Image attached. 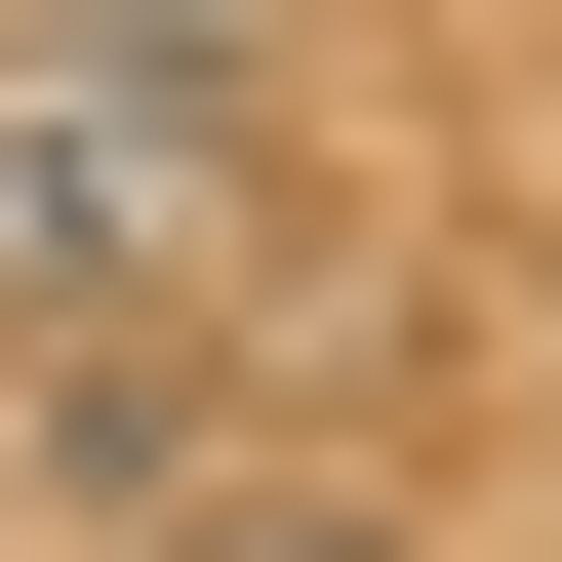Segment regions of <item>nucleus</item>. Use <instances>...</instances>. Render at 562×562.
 <instances>
[{"instance_id": "nucleus-1", "label": "nucleus", "mask_w": 562, "mask_h": 562, "mask_svg": "<svg viewBox=\"0 0 562 562\" xmlns=\"http://www.w3.org/2000/svg\"><path fill=\"white\" fill-rule=\"evenodd\" d=\"M281 241L241 41H0V322H161V281Z\"/></svg>"}, {"instance_id": "nucleus-2", "label": "nucleus", "mask_w": 562, "mask_h": 562, "mask_svg": "<svg viewBox=\"0 0 562 562\" xmlns=\"http://www.w3.org/2000/svg\"><path fill=\"white\" fill-rule=\"evenodd\" d=\"M121 562H402V522H362V482H161Z\"/></svg>"}, {"instance_id": "nucleus-3", "label": "nucleus", "mask_w": 562, "mask_h": 562, "mask_svg": "<svg viewBox=\"0 0 562 562\" xmlns=\"http://www.w3.org/2000/svg\"><path fill=\"white\" fill-rule=\"evenodd\" d=\"M41 41H241V0H41Z\"/></svg>"}, {"instance_id": "nucleus-4", "label": "nucleus", "mask_w": 562, "mask_h": 562, "mask_svg": "<svg viewBox=\"0 0 562 562\" xmlns=\"http://www.w3.org/2000/svg\"><path fill=\"white\" fill-rule=\"evenodd\" d=\"M522 362H562V281H522Z\"/></svg>"}]
</instances>
